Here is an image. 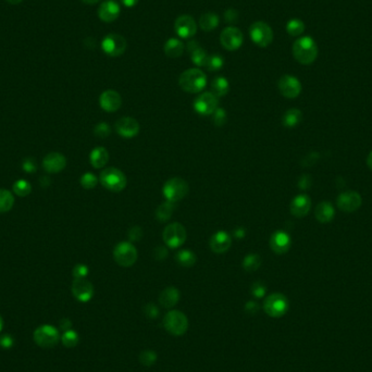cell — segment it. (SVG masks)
I'll list each match as a JSON object with an SVG mask.
<instances>
[{
    "mask_svg": "<svg viewBox=\"0 0 372 372\" xmlns=\"http://www.w3.org/2000/svg\"><path fill=\"white\" fill-rule=\"evenodd\" d=\"M230 90V84L223 77H217L211 83V92L218 98L225 96Z\"/></svg>",
    "mask_w": 372,
    "mask_h": 372,
    "instance_id": "obj_32",
    "label": "cell"
},
{
    "mask_svg": "<svg viewBox=\"0 0 372 372\" xmlns=\"http://www.w3.org/2000/svg\"><path fill=\"white\" fill-rule=\"evenodd\" d=\"M219 22H220V19H219L218 14H216L214 12H207L200 16L199 27L202 31L211 32L218 28Z\"/></svg>",
    "mask_w": 372,
    "mask_h": 372,
    "instance_id": "obj_31",
    "label": "cell"
},
{
    "mask_svg": "<svg viewBox=\"0 0 372 372\" xmlns=\"http://www.w3.org/2000/svg\"><path fill=\"white\" fill-rule=\"evenodd\" d=\"M101 49L110 57H119L126 49V39L120 34L110 33L101 41Z\"/></svg>",
    "mask_w": 372,
    "mask_h": 372,
    "instance_id": "obj_11",
    "label": "cell"
},
{
    "mask_svg": "<svg viewBox=\"0 0 372 372\" xmlns=\"http://www.w3.org/2000/svg\"><path fill=\"white\" fill-rule=\"evenodd\" d=\"M7 2L9 4H11V5H18L21 2H23V0H7Z\"/></svg>",
    "mask_w": 372,
    "mask_h": 372,
    "instance_id": "obj_61",
    "label": "cell"
},
{
    "mask_svg": "<svg viewBox=\"0 0 372 372\" xmlns=\"http://www.w3.org/2000/svg\"><path fill=\"white\" fill-rule=\"evenodd\" d=\"M121 13L120 5L114 0H106L100 5L98 9V16L101 21L106 23H111L115 21Z\"/></svg>",
    "mask_w": 372,
    "mask_h": 372,
    "instance_id": "obj_21",
    "label": "cell"
},
{
    "mask_svg": "<svg viewBox=\"0 0 372 372\" xmlns=\"http://www.w3.org/2000/svg\"><path fill=\"white\" fill-rule=\"evenodd\" d=\"M94 133L99 138H107L109 135L111 134V129H110L109 124H107L105 122H101L95 126Z\"/></svg>",
    "mask_w": 372,
    "mask_h": 372,
    "instance_id": "obj_43",
    "label": "cell"
},
{
    "mask_svg": "<svg viewBox=\"0 0 372 372\" xmlns=\"http://www.w3.org/2000/svg\"><path fill=\"white\" fill-rule=\"evenodd\" d=\"M293 56L295 60L304 65H309L318 57V45L310 36H303L293 44Z\"/></svg>",
    "mask_w": 372,
    "mask_h": 372,
    "instance_id": "obj_1",
    "label": "cell"
},
{
    "mask_svg": "<svg viewBox=\"0 0 372 372\" xmlns=\"http://www.w3.org/2000/svg\"><path fill=\"white\" fill-rule=\"evenodd\" d=\"M34 341L43 348H53L60 341V334L57 328L50 324L38 327L33 334Z\"/></svg>",
    "mask_w": 372,
    "mask_h": 372,
    "instance_id": "obj_4",
    "label": "cell"
},
{
    "mask_svg": "<svg viewBox=\"0 0 372 372\" xmlns=\"http://www.w3.org/2000/svg\"><path fill=\"white\" fill-rule=\"evenodd\" d=\"M13 192L15 195L25 197L31 194L32 186L27 180H18L13 184Z\"/></svg>",
    "mask_w": 372,
    "mask_h": 372,
    "instance_id": "obj_38",
    "label": "cell"
},
{
    "mask_svg": "<svg viewBox=\"0 0 372 372\" xmlns=\"http://www.w3.org/2000/svg\"><path fill=\"white\" fill-rule=\"evenodd\" d=\"M258 310H259V306H258V304L255 301H248V303H246V305H245V311H246L247 314L255 315V314H257Z\"/></svg>",
    "mask_w": 372,
    "mask_h": 372,
    "instance_id": "obj_53",
    "label": "cell"
},
{
    "mask_svg": "<svg viewBox=\"0 0 372 372\" xmlns=\"http://www.w3.org/2000/svg\"><path fill=\"white\" fill-rule=\"evenodd\" d=\"M113 258L121 267H131L137 260V250L130 242H121L113 249Z\"/></svg>",
    "mask_w": 372,
    "mask_h": 372,
    "instance_id": "obj_8",
    "label": "cell"
},
{
    "mask_svg": "<svg viewBox=\"0 0 372 372\" xmlns=\"http://www.w3.org/2000/svg\"><path fill=\"white\" fill-rule=\"evenodd\" d=\"M266 292H267V287L261 281H257L251 285V294L253 297L263 298L266 295Z\"/></svg>",
    "mask_w": 372,
    "mask_h": 372,
    "instance_id": "obj_44",
    "label": "cell"
},
{
    "mask_svg": "<svg viewBox=\"0 0 372 372\" xmlns=\"http://www.w3.org/2000/svg\"><path fill=\"white\" fill-rule=\"evenodd\" d=\"M261 265V258L257 253H249L243 260V268L245 271L253 272L259 269Z\"/></svg>",
    "mask_w": 372,
    "mask_h": 372,
    "instance_id": "obj_36",
    "label": "cell"
},
{
    "mask_svg": "<svg viewBox=\"0 0 372 372\" xmlns=\"http://www.w3.org/2000/svg\"><path fill=\"white\" fill-rule=\"evenodd\" d=\"M60 328L61 330H63V331H69V330H71L72 328V322L70 319H62L60 321Z\"/></svg>",
    "mask_w": 372,
    "mask_h": 372,
    "instance_id": "obj_55",
    "label": "cell"
},
{
    "mask_svg": "<svg viewBox=\"0 0 372 372\" xmlns=\"http://www.w3.org/2000/svg\"><path fill=\"white\" fill-rule=\"evenodd\" d=\"M174 210V202L171 201H165L164 204L160 205L156 210V218L160 222H166L171 218Z\"/></svg>",
    "mask_w": 372,
    "mask_h": 372,
    "instance_id": "obj_35",
    "label": "cell"
},
{
    "mask_svg": "<svg viewBox=\"0 0 372 372\" xmlns=\"http://www.w3.org/2000/svg\"><path fill=\"white\" fill-rule=\"evenodd\" d=\"M157 360V354L153 351H144L140 355V362L143 366L150 367L153 366Z\"/></svg>",
    "mask_w": 372,
    "mask_h": 372,
    "instance_id": "obj_42",
    "label": "cell"
},
{
    "mask_svg": "<svg viewBox=\"0 0 372 372\" xmlns=\"http://www.w3.org/2000/svg\"><path fill=\"white\" fill-rule=\"evenodd\" d=\"M66 166V159L59 153H50L43 160V167L49 173L61 172Z\"/></svg>",
    "mask_w": 372,
    "mask_h": 372,
    "instance_id": "obj_24",
    "label": "cell"
},
{
    "mask_svg": "<svg viewBox=\"0 0 372 372\" xmlns=\"http://www.w3.org/2000/svg\"><path fill=\"white\" fill-rule=\"evenodd\" d=\"M224 20L229 24H235L239 20V12L235 9L230 8V9H227L224 13Z\"/></svg>",
    "mask_w": 372,
    "mask_h": 372,
    "instance_id": "obj_48",
    "label": "cell"
},
{
    "mask_svg": "<svg viewBox=\"0 0 372 372\" xmlns=\"http://www.w3.org/2000/svg\"><path fill=\"white\" fill-rule=\"evenodd\" d=\"M14 205L13 194L7 190L0 189V214L10 211Z\"/></svg>",
    "mask_w": 372,
    "mask_h": 372,
    "instance_id": "obj_34",
    "label": "cell"
},
{
    "mask_svg": "<svg viewBox=\"0 0 372 372\" xmlns=\"http://www.w3.org/2000/svg\"><path fill=\"white\" fill-rule=\"evenodd\" d=\"M277 87L281 92V95L289 99H294L296 97H298L303 88L300 81L296 77H294V75L290 74L283 75V77L278 80Z\"/></svg>",
    "mask_w": 372,
    "mask_h": 372,
    "instance_id": "obj_13",
    "label": "cell"
},
{
    "mask_svg": "<svg viewBox=\"0 0 372 372\" xmlns=\"http://www.w3.org/2000/svg\"><path fill=\"white\" fill-rule=\"evenodd\" d=\"M115 130L120 136L124 138H132L138 134L140 124L134 118L123 117L115 122Z\"/></svg>",
    "mask_w": 372,
    "mask_h": 372,
    "instance_id": "obj_18",
    "label": "cell"
},
{
    "mask_svg": "<svg viewBox=\"0 0 372 372\" xmlns=\"http://www.w3.org/2000/svg\"><path fill=\"white\" fill-rule=\"evenodd\" d=\"M233 235H234L235 239L242 240V239L245 238V235H246V231H245L244 227H236V229L233 232Z\"/></svg>",
    "mask_w": 372,
    "mask_h": 372,
    "instance_id": "obj_54",
    "label": "cell"
},
{
    "mask_svg": "<svg viewBox=\"0 0 372 372\" xmlns=\"http://www.w3.org/2000/svg\"><path fill=\"white\" fill-rule=\"evenodd\" d=\"M82 2L86 5H95V4L99 3L100 0H82Z\"/></svg>",
    "mask_w": 372,
    "mask_h": 372,
    "instance_id": "obj_60",
    "label": "cell"
},
{
    "mask_svg": "<svg viewBox=\"0 0 372 372\" xmlns=\"http://www.w3.org/2000/svg\"><path fill=\"white\" fill-rule=\"evenodd\" d=\"M180 300V292L173 286L167 287L159 296L160 305L165 308H173Z\"/></svg>",
    "mask_w": 372,
    "mask_h": 372,
    "instance_id": "obj_27",
    "label": "cell"
},
{
    "mask_svg": "<svg viewBox=\"0 0 372 372\" xmlns=\"http://www.w3.org/2000/svg\"><path fill=\"white\" fill-rule=\"evenodd\" d=\"M311 208V199L306 194H299L296 196L290 206L291 214L296 218L306 217Z\"/></svg>",
    "mask_w": 372,
    "mask_h": 372,
    "instance_id": "obj_22",
    "label": "cell"
},
{
    "mask_svg": "<svg viewBox=\"0 0 372 372\" xmlns=\"http://www.w3.org/2000/svg\"><path fill=\"white\" fill-rule=\"evenodd\" d=\"M292 240L289 233L284 231L274 232L270 238V248L277 255H283L290 250Z\"/></svg>",
    "mask_w": 372,
    "mask_h": 372,
    "instance_id": "obj_19",
    "label": "cell"
},
{
    "mask_svg": "<svg viewBox=\"0 0 372 372\" xmlns=\"http://www.w3.org/2000/svg\"><path fill=\"white\" fill-rule=\"evenodd\" d=\"M307 175H305V176H301V179H300V181H299V188L300 189H307V188H309V184L306 182V180H307Z\"/></svg>",
    "mask_w": 372,
    "mask_h": 372,
    "instance_id": "obj_57",
    "label": "cell"
},
{
    "mask_svg": "<svg viewBox=\"0 0 372 372\" xmlns=\"http://www.w3.org/2000/svg\"><path fill=\"white\" fill-rule=\"evenodd\" d=\"M143 236V231H142V227L140 226H133L130 229L129 231V239L130 241L132 242H137L142 239Z\"/></svg>",
    "mask_w": 372,
    "mask_h": 372,
    "instance_id": "obj_49",
    "label": "cell"
},
{
    "mask_svg": "<svg viewBox=\"0 0 372 372\" xmlns=\"http://www.w3.org/2000/svg\"><path fill=\"white\" fill-rule=\"evenodd\" d=\"M219 105V99L211 91H205L194 100V109L201 115L213 114Z\"/></svg>",
    "mask_w": 372,
    "mask_h": 372,
    "instance_id": "obj_12",
    "label": "cell"
},
{
    "mask_svg": "<svg viewBox=\"0 0 372 372\" xmlns=\"http://www.w3.org/2000/svg\"><path fill=\"white\" fill-rule=\"evenodd\" d=\"M72 294L79 301L87 303L94 296V287L86 278H74L72 284Z\"/></svg>",
    "mask_w": 372,
    "mask_h": 372,
    "instance_id": "obj_17",
    "label": "cell"
},
{
    "mask_svg": "<svg viewBox=\"0 0 372 372\" xmlns=\"http://www.w3.org/2000/svg\"><path fill=\"white\" fill-rule=\"evenodd\" d=\"M244 41V35L240 29L234 27H227L225 28L221 35H220V43L230 52H235L238 50Z\"/></svg>",
    "mask_w": 372,
    "mask_h": 372,
    "instance_id": "obj_15",
    "label": "cell"
},
{
    "mask_svg": "<svg viewBox=\"0 0 372 372\" xmlns=\"http://www.w3.org/2000/svg\"><path fill=\"white\" fill-rule=\"evenodd\" d=\"M13 344H14V341L11 335L6 334L0 337V346H2L4 350H10L13 346Z\"/></svg>",
    "mask_w": 372,
    "mask_h": 372,
    "instance_id": "obj_51",
    "label": "cell"
},
{
    "mask_svg": "<svg viewBox=\"0 0 372 372\" xmlns=\"http://www.w3.org/2000/svg\"><path fill=\"white\" fill-rule=\"evenodd\" d=\"M186 236H188V234H186L185 227L177 222L167 225L162 233L164 241L167 246L170 248L181 247L186 241Z\"/></svg>",
    "mask_w": 372,
    "mask_h": 372,
    "instance_id": "obj_10",
    "label": "cell"
},
{
    "mask_svg": "<svg viewBox=\"0 0 372 372\" xmlns=\"http://www.w3.org/2000/svg\"><path fill=\"white\" fill-rule=\"evenodd\" d=\"M367 165H368L370 170H372V150L370 151L368 157H367Z\"/></svg>",
    "mask_w": 372,
    "mask_h": 372,
    "instance_id": "obj_59",
    "label": "cell"
},
{
    "mask_svg": "<svg viewBox=\"0 0 372 372\" xmlns=\"http://www.w3.org/2000/svg\"><path fill=\"white\" fill-rule=\"evenodd\" d=\"M99 180L105 189L114 193L123 191L125 189L126 183H128L125 174L121 170H119V169L113 167L105 169L100 173Z\"/></svg>",
    "mask_w": 372,
    "mask_h": 372,
    "instance_id": "obj_3",
    "label": "cell"
},
{
    "mask_svg": "<svg viewBox=\"0 0 372 372\" xmlns=\"http://www.w3.org/2000/svg\"><path fill=\"white\" fill-rule=\"evenodd\" d=\"M362 204V198L360 194L354 191H347L340 194L336 198V205L343 213L352 214L357 211Z\"/></svg>",
    "mask_w": 372,
    "mask_h": 372,
    "instance_id": "obj_14",
    "label": "cell"
},
{
    "mask_svg": "<svg viewBox=\"0 0 372 372\" xmlns=\"http://www.w3.org/2000/svg\"><path fill=\"white\" fill-rule=\"evenodd\" d=\"M174 31L181 38H191L197 32V24L192 15L183 14L175 20Z\"/></svg>",
    "mask_w": 372,
    "mask_h": 372,
    "instance_id": "obj_16",
    "label": "cell"
},
{
    "mask_svg": "<svg viewBox=\"0 0 372 372\" xmlns=\"http://www.w3.org/2000/svg\"><path fill=\"white\" fill-rule=\"evenodd\" d=\"M232 240L230 235L224 231H218L210 238L209 246L210 249L216 253H223L231 247Z\"/></svg>",
    "mask_w": 372,
    "mask_h": 372,
    "instance_id": "obj_23",
    "label": "cell"
},
{
    "mask_svg": "<svg viewBox=\"0 0 372 372\" xmlns=\"http://www.w3.org/2000/svg\"><path fill=\"white\" fill-rule=\"evenodd\" d=\"M249 35L253 44L259 47H268L273 40V31L266 22L258 21L252 23L249 29Z\"/></svg>",
    "mask_w": 372,
    "mask_h": 372,
    "instance_id": "obj_9",
    "label": "cell"
},
{
    "mask_svg": "<svg viewBox=\"0 0 372 372\" xmlns=\"http://www.w3.org/2000/svg\"><path fill=\"white\" fill-rule=\"evenodd\" d=\"M72 273L74 278H85L88 274V267L84 264H79L73 268Z\"/></svg>",
    "mask_w": 372,
    "mask_h": 372,
    "instance_id": "obj_46",
    "label": "cell"
},
{
    "mask_svg": "<svg viewBox=\"0 0 372 372\" xmlns=\"http://www.w3.org/2000/svg\"><path fill=\"white\" fill-rule=\"evenodd\" d=\"M167 253H168V250L165 246H157L154 250V256L157 260H162L167 257Z\"/></svg>",
    "mask_w": 372,
    "mask_h": 372,
    "instance_id": "obj_52",
    "label": "cell"
},
{
    "mask_svg": "<svg viewBox=\"0 0 372 372\" xmlns=\"http://www.w3.org/2000/svg\"><path fill=\"white\" fill-rule=\"evenodd\" d=\"M140 0H121V3L126 8H134L138 4Z\"/></svg>",
    "mask_w": 372,
    "mask_h": 372,
    "instance_id": "obj_56",
    "label": "cell"
},
{
    "mask_svg": "<svg viewBox=\"0 0 372 372\" xmlns=\"http://www.w3.org/2000/svg\"><path fill=\"white\" fill-rule=\"evenodd\" d=\"M175 260L181 267L190 268L196 264V255L189 249H182L175 255Z\"/></svg>",
    "mask_w": 372,
    "mask_h": 372,
    "instance_id": "obj_33",
    "label": "cell"
},
{
    "mask_svg": "<svg viewBox=\"0 0 372 372\" xmlns=\"http://www.w3.org/2000/svg\"><path fill=\"white\" fill-rule=\"evenodd\" d=\"M301 119H303V113L300 110L296 109V108H292V109L287 110V111L284 113V115L282 118V123L285 128L293 129L301 122Z\"/></svg>",
    "mask_w": 372,
    "mask_h": 372,
    "instance_id": "obj_30",
    "label": "cell"
},
{
    "mask_svg": "<svg viewBox=\"0 0 372 372\" xmlns=\"http://www.w3.org/2000/svg\"><path fill=\"white\" fill-rule=\"evenodd\" d=\"M180 87L191 94H197L205 89L207 85V77L206 74L200 69H189L184 71L179 78Z\"/></svg>",
    "mask_w": 372,
    "mask_h": 372,
    "instance_id": "obj_2",
    "label": "cell"
},
{
    "mask_svg": "<svg viewBox=\"0 0 372 372\" xmlns=\"http://www.w3.org/2000/svg\"><path fill=\"white\" fill-rule=\"evenodd\" d=\"M264 309L266 314L272 318L283 317L289 310V300L283 294H271L265 299Z\"/></svg>",
    "mask_w": 372,
    "mask_h": 372,
    "instance_id": "obj_7",
    "label": "cell"
},
{
    "mask_svg": "<svg viewBox=\"0 0 372 372\" xmlns=\"http://www.w3.org/2000/svg\"><path fill=\"white\" fill-rule=\"evenodd\" d=\"M213 121L216 126H223L226 122V112L222 108H217L216 111L213 113Z\"/></svg>",
    "mask_w": 372,
    "mask_h": 372,
    "instance_id": "obj_45",
    "label": "cell"
},
{
    "mask_svg": "<svg viewBox=\"0 0 372 372\" xmlns=\"http://www.w3.org/2000/svg\"><path fill=\"white\" fill-rule=\"evenodd\" d=\"M99 105L107 112H115L122 105V98L118 91L113 89L105 90L99 97Z\"/></svg>",
    "mask_w": 372,
    "mask_h": 372,
    "instance_id": "obj_20",
    "label": "cell"
},
{
    "mask_svg": "<svg viewBox=\"0 0 372 372\" xmlns=\"http://www.w3.org/2000/svg\"><path fill=\"white\" fill-rule=\"evenodd\" d=\"M186 48H188L189 53L191 54V59L194 64L197 65L198 67L206 66L209 56L207 55L206 50L199 46L197 41H195V40L190 41L188 46H186Z\"/></svg>",
    "mask_w": 372,
    "mask_h": 372,
    "instance_id": "obj_25",
    "label": "cell"
},
{
    "mask_svg": "<svg viewBox=\"0 0 372 372\" xmlns=\"http://www.w3.org/2000/svg\"><path fill=\"white\" fill-rule=\"evenodd\" d=\"M316 219L320 223H330L334 219L335 210L329 201H322L315 209Z\"/></svg>",
    "mask_w": 372,
    "mask_h": 372,
    "instance_id": "obj_26",
    "label": "cell"
},
{
    "mask_svg": "<svg viewBox=\"0 0 372 372\" xmlns=\"http://www.w3.org/2000/svg\"><path fill=\"white\" fill-rule=\"evenodd\" d=\"M80 183H81V185L83 186L84 189L91 190V189H94L95 186L97 185L98 179H97V176L95 174H92L90 172H87V173H84L81 176Z\"/></svg>",
    "mask_w": 372,
    "mask_h": 372,
    "instance_id": "obj_41",
    "label": "cell"
},
{
    "mask_svg": "<svg viewBox=\"0 0 372 372\" xmlns=\"http://www.w3.org/2000/svg\"><path fill=\"white\" fill-rule=\"evenodd\" d=\"M144 311H145V315L149 319H156L159 315V310L154 304H147L145 308H144Z\"/></svg>",
    "mask_w": 372,
    "mask_h": 372,
    "instance_id": "obj_50",
    "label": "cell"
},
{
    "mask_svg": "<svg viewBox=\"0 0 372 372\" xmlns=\"http://www.w3.org/2000/svg\"><path fill=\"white\" fill-rule=\"evenodd\" d=\"M79 334L73 331V330H69V331H65L61 336V342L62 344L67 348H73L79 343Z\"/></svg>",
    "mask_w": 372,
    "mask_h": 372,
    "instance_id": "obj_40",
    "label": "cell"
},
{
    "mask_svg": "<svg viewBox=\"0 0 372 372\" xmlns=\"http://www.w3.org/2000/svg\"><path fill=\"white\" fill-rule=\"evenodd\" d=\"M164 326L169 333L180 336L189 329V320L183 312L179 310L169 311L164 318Z\"/></svg>",
    "mask_w": 372,
    "mask_h": 372,
    "instance_id": "obj_6",
    "label": "cell"
},
{
    "mask_svg": "<svg viewBox=\"0 0 372 372\" xmlns=\"http://www.w3.org/2000/svg\"><path fill=\"white\" fill-rule=\"evenodd\" d=\"M184 48H185V46L180 39L170 38L166 41L164 49H165V54L167 57L171 58V59H175L183 55Z\"/></svg>",
    "mask_w": 372,
    "mask_h": 372,
    "instance_id": "obj_29",
    "label": "cell"
},
{
    "mask_svg": "<svg viewBox=\"0 0 372 372\" xmlns=\"http://www.w3.org/2000/svg\"><path fill=\"white\" fill-rule=\"evenodd\" d=\"M224 65V59L222 56H220L218 54L211 55L208 57V60L206 63V67L209 71H219L221 70Z\"/></svg>",
    "mask_w": 372,
    "mask_h": 372,
    "instance_id": "obj_39",
    "label": "cell"
},
{
    "mask_svg": "<svg viewBox=\"0 0 372 372\" xmlns=\"http://www.w3.org/2000/svg\"><path fill=\"white\" fill-rule=\"evenodd\" d=\"M286 32L291 36H299L305 32V23L299 19H292L286 23Z\"/></svg>",
    "mask_w": 372,
    "mask_h": 372,
    "instance_id": "obj_37",
    "label": "cell"
},
{
    "mask_svg": "<svg viewBox=\"0 0 372 372\" xmlns=\"http://www.w3.org/2000/svg\"><path fill=\"white\" fill-rule=\"evenodd\" d=\"M3 329H4V320H3V317L0 316V332H2Z\"/></svg>",
    "mask_w": 372,
    "mask_h": 372,
    "instance_id": "obj_62",
    "label": "cell"
},
{
    "mask_svg": "<svg viewBox=\"0 0 372 372\" xmlns=\"http://www.w3.org/2000/svg\"><path fill=\"white\" fill-rule=\"evenodd\" d=\"M89 161L96 169L104 168L109 161V153L104 147H96L90 151Z\"/></svg>",
    "mask_w": 372,
    "mask_h": 372,
    "instance_id": "obj_28",
    "label": "cell"
},
{
    "mask_svg": "<svg viewBox=\"0 0 372 372\" xmlns=\"http://www.w3.org/2000/svg\"><path fill=\"white\" fill-rule=\"evenodd\" d=\"M164 195L168 201L177 202L189 194V184L182 177H172L164 185Z\"/></svg>",
    "mask_w": 372,
    "mask_h": 372,
    "instance_id": "obj_5",
    "label": "cell"
},
{
    "mask_svg": "<svg viewBox=\"0 0 372 372\" xmlns=\"http://www.w3.org/2000/svg\"><path fill=\"white\" fill-rule=\"evenodd\" d=\"M22 169L25 172H28V173H34V172H36V170H37V165H36L35 161H34V159L27 158V159L23 160Z\"/></svg>",
    "mask_w": 372,
    "mask_h": 372,
    "instance_id": "obj_47",
    "label": "cell"
},
{
    "mask_svg": "<svg viewBox=\"0 0 372 372\" xmlns=\"http://www.w3.org/2000/svg\"><path fill=\"white\" fill-rule=\"evenodd\" d=\"M39 183L41 186H44V188H47V186L50 184V180L48 176H43L41 179L39 180Z\"/></svg>",
    "mask_w": 372,
    "mask_h": 372,
    "instance_id": "obj_58",
    "label": "cell"
}]
</instances>
